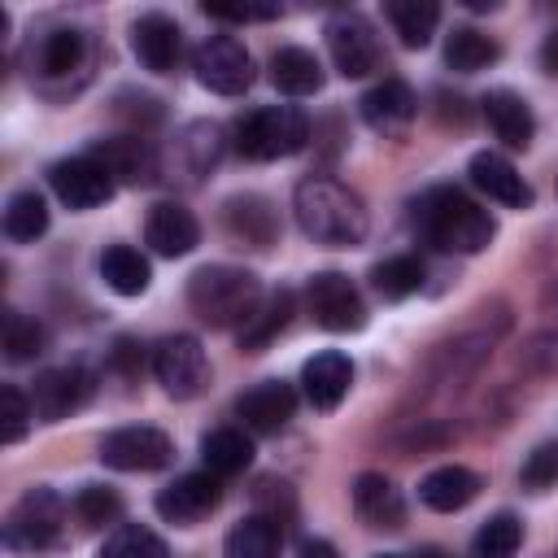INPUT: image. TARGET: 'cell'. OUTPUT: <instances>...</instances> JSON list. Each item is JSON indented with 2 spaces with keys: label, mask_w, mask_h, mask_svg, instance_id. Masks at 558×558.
<instances>
[{
  "label": "cell",
  "mask_w": 558,
  "mask_h": 558,
  "mask_svg": "<svg viewBox=\"0 0 558 558\" xmlns=\"http://www.w3.org/2000/svg\"><path fill=\"white\" fill-rule=\"evenodd\" d=\"M475 493H480V475H475V471H466V466H458V462L427 471V475H423V484H418L423 506H427V510H440V514H453V510L471 506V501H475Z\"/></svg>",
  "instance_id": "obj_25"
},
{
  "label": "cell",
  "mask_w": 558,
  "mask_h": 558,
  "mask_svg": "<svg viewBox=\"0 0 558 558\" xmlns=\"http://www.w3.org/2000/svg\"><path fill=\"white\" fill-rule=\"evenodd\" d=\"M296 414V392L283 379H262L248 392L235 397V418H244L248 432H279Z\"/></svg>",
  "instance_id": "obj_16"
},
{
  "label": "cell",
  "mask_w": 558,
  "mask_h": 558,
  "mask_svg": "<svg viewBox=\"0 0 558 558\" xmlns=\"http://www.w3.org/2000/svg\"><path fill=\"white\" fill-rule=\"evenodd\" d=\"M305 305L314 314V323L323 331H357L366 323V305H362V292L353 288L349 275L340 270H323L310 279L305 288Z\"/></svg>",
  "instance_id": "obj_8"
},
{
  "label": "cell",
  "mask_w": 558,
  "mask_h": 558,
  "mask_svg": "<svg viewBox=\"0 0 558 558\" xmlns=\"http://www.w3.org/2000/svg\"><path fill=\"white\" fill-rule=\"evenodd\" d=\"M484 118L493 126V135L506 144V148H527L532 135H536V118H532V105L519 96V92H488L484 96Z\"/></svg>",
  "instance_id": "obj_23"
},
{
  "label": "cell",
  "mask_w": 558,
  "mask_h": 558,
  "mask_svg": "<svg viewBox=\"0 0 558 558\" xmlns=\"http://www.w3.org/2000/svg\"><path fill=\"white\" fill-rule=\"evenodd\" d=\"M519 541H523V523L510 510H501V514L484 519V527L475 532L471 549H475V558H514Z\"/></svg>",
  "instance_id": "obj_36"
},
{
  "label": "cell",
  "mask_w": 558,
  "mask_h": 558,
  "mask_svg": "<svg viewBox=\"0 0 558 558\" xmlns=\"http://www.w3.org/2000/svg\"><path fill=\"white\" fill-rule=\"evenodd\" d=\"M144 240L153 244V253L161 257H183L201 244V222L192 209L174 205V201H161L148 209V222H144Z\"/></svg>",
  "instance_id": "obj_18"
},
{
  "label": "cell",
  "mask_w": 558,
  "mask_h": 558,
  "mask_svg": "<svg viewBox=\"0 0 558 558\" xmlns=\"http://www.w3.org/2000/svg\"><path fill=\"white\" fill-rule=\"evenodd\" d=\"M375 558H397V554H375Z\"/></svg>",
  "instance_id": "obj_44"
},
{
  "label": "cell",
  "mask_w": 558,
  "mask_h": 558,
  "mask_svg": "<svg viewBox=\"0 0 558 558\" xmlns=\"http://www.w3.org/2000/svg\"><path fill=\"white\" fill-rule=\"evenodd\" d=\"M353 510L366 527H401V519H405V501H401L397 484L379 471H362L353 480Z\"/></svg>",
  "instance_id": "obj_22"
},
{
  "label": "cell",
  "mask_w": 558,
  "mask_h": 558,
  "mask_svg": "<svg viewBox=\"0 0 558 558\" xmlns=\"http://www.w3.org/2000/svg\"><path fill=\"white\" fill-rule=\"evenodd\" d=\"M414 113H418V96L401 78H384L362 96V118L379 135H401L414 122Z\"/></svg>",
  "instance_id": "obj_17"
},
{
  "label": "cell",
  "mask_w": 558,
  "mask_h": 558,
  "mask_svg": "<svg viewBox=\"0 0 558 558\" xmlns=\"http://www.w3.org/2000/svg\"><path fill=\"white\" fill-rule=\"evenodd\" d=\"M310 140V122L296 105H262L235 122V153L248 161H275L301 153Z\"/></svg>",
  "instance_id": "obj_4"
},
{
  "label": "cell",
  "mask_w": 558,
  "mask_h": 558,
  "mask_svg": "<svg viewBox=\"0 0 558 558\" xmlns=\"http://www.w3.org/2000/svg\"><path fill=\"white\" fill-rule=\"evenodd\" d=\"M100 558H170L166 541L153 532V527H140V523H122L105 536L100 545Z\"/></svg>",
  "instance_id": "obj_35"
},
{
  "label": "cell",
  "mask_w": 558,
  "mask_h": 558,
  "mask_svg": "<svg viewBox=\"0 0 558 558\" xmlns=\"http://www.w3.org/2000/svg\"><path fill=\"white\" fill-rule=\"evenodd\" d=\"M279 545H283L279 523L266 519V514H253V519H240L227 532L222 558H279Z\"/></svg>",
  "instance_id": "obj_30"
},
{
  "label": "cell",
  "mask_w": 558,
  "mask_h": 558,
  "mask_svg": "<svg viewBox=\"0 0 558 558\" xmlns=\"http://www.w3.org/2000/svg\"><path fill=\"white\" fill-rule=\"evenodd\" d=\"M501 57L497 39L475 31V26H458L449 39H445V65L458 70V74H475V70H488L493 61Z\"/></svg>",
  "instance_id": "obj_31"
},
{
  "label": "cell",
  "mask_w": 558,
  "mask_h": 558,
  "mask_svg": "<svg viewBox=\"0 0 558 558\" xmlns=\"http://www.w3.org/2000/svg\"><path fill=\"white\" fill-rule=\"evenodd\" d=\"M92 157L113 174V183H153L157 174V153L144 135H109L92 148Z\"/></svg>",
  "instance_id": "obj_20"
},
{
  "label": "cell",
  "mask_w": 558,
  "mask_h": 558,
  "mask_svg": "<svg viewBox=\"0 0 558 558\" xmlns=\"http://www.w3.org/2000/svg\"><path fill=\"white\" fill-rule=\"evenodd\" d=\"M288 318H292V292H288V288H279V292L262 296V305H257V310L235 327L240 349H248V353L266 349V344L288 327Z\"/></svg>",
  "instance_id": "obj_27"
},
{
  "label": "cell",
  "mask_w": 558,
  "mask_h": 558,
  "mask_svg": "<svg viewBox=\"0 0 558 558\" xmlns=\"http://www.w3.org/2000/svg\"><path fill=\"white\" fill-rule=\"evenodd\" d=\"M541 65H545V74H558V31L545 35V44H541Z\"/></svg>",
  "instance_id": "obj_42"
},
{
  "label": "cell",
  "mask_w": 558,
  "mask_h": 558,
  "mask_svg": "<svg viewBox=\"0 0 558 558\" xmlns=\"http://www.w3.org/2000/svg\"><path fill=\"white\" fill-rule=\"evenodd\" d=\"M153 375L174 401H192L209 384V362L196 336H166L153 349Z\"/></svg>",
  "instance_id": "obj_5"
},
{
  "label": "cell",
  "mask_w": 558,
  "mask_h": 558,
  "mask_svg": "<svg viewBox=\"0 0 558 558\" xmlns=\"http://www.w3.org/2000/svg\"><path fill=\"white\" fill-rule=\"evenodd\" d=\"M205 13L218 17V22H266V17H275L279 9H248V4L227 9V4H205Z\"/></svg>",
  "instance_id": "obj_41"
},
{
  "label": "cell",
  "mask_w": 558,
  "mask_h": 558,
  "mask_svg": "<svg viewBox=\"0 0 558 558\" xmlns=\"http://www.w3.org/2000/svg\"><path fill=\"white\" fill-rule=\"evenodd\" d=\"M48 183H52L57 201L70 205V209H96V205H105V201L113 196V174H109L92 153H87V157H65V161H57V166L48 170Z\"/></svg>",
  "instance_id": "obj_11"
},
{
  "label": "cell",
  "mask_w": 558,
  "mask_h": 558,
  "mask_svg": "<svg viewBox=\"0 0 558 558\" xmlns=\"http://www.w3.org/2000/svg\"><path fill=\"white\" fill-rule=\"evenodd\" d=\"M353 384V362L340 353V349H327V353H314L305 366H301V388H305V401L314 410H336L344 401Z\"/></svg>",
  "instance_id": "obj_19"
},
{
  "label": "cell",
  "mask_w": 558,
  "mask_h": 558,
  "mask_svg": "<svg viewBox=\"0 0 558 558\" xmlns=\"http://www.w3.org/2000/svg\"><path fill=\"white\" fill-rule=\"evenodd\" d=\"M270 83H275L283 96H310V92L323 87V65H318V57H314L310 48L288 44V48H279V52L270 57Z\"/></svg>",
  "instance_id": "obj_26"
},
{
  "label": "cell",
  "mask_w": 558,
  "mask_h": 558,
  "mask_svg": "<svg viewBox=\"0 0 558 558\" xmlns=\"http://www.w3.org/2000/svg\"><path fill=\"white\" fill-rule=\"evenodd\" d=\"M262 305V283L240 266H201L187 279V310L209 327H240Z\"/></svg>",
  "instance_id": "obj_3"
},
{
  "label": "cell",
  "mask_w": 558,
  "mask_h": 558,
  "mask_svg": "<svg viewBox=\"0 0 558 558\" xmlns=\"http://www.w3.org/2000/svg\"><path fill=\"white\" fill-rule=\"evenodd\" d=\"M371 283L384 301H405L410 292L423 288V262L414 253H397V257H384L375 270H371Z\"/></svg>",
  "instance_id": "obj_33"
},
{
  "label": "cell",
  "mask_w": 558,
  "mask_h": 558,
  "mask_svg": "<svg viewBox=\"0 0 558 558\" xmlns=\"http://www.w3.org/2000/svg\"><path fill=\"white\" fill-rule=\"evenodd\" d=\"M100 279H105L118 296H140V292H148L153 270H148V257H144L140 248L113 244V248L100 253Z\"/></svg>",
  "instance_id": "obj_28"
},
{
  "label": "cell",
  "mask_w": 558,
  "mask_h": 558,
  "mask_svg": "<svg viewBox=\"0 0 558 558\" xmlns=\"http://www.w3.org/2000/svg\"><path fill=\"white\" fill-rule=\"evenodd\" d=\"M65 501L52 488H31L4 519V541L13 549H48L61 541Z\"/></svg>",
  "instance_id": "obj_6"
},
{
  "label": "cell",
  "mask_w": 558,
  "mask_h": 558,
  "mask_svg": "<svg viewBox=\"0 0 558 558\" xmlns=\"http://www.w3.org/2000/svg\"><path fill=\"white\" fill-rule=\"evenodd\" d=\"M327 48L344 78H366L379 70V39L362 13H336L327 22Z\"/></svg>",
  "instance_id": "obj_10"
},
{
  "label": "cell",
  "mask_w": 558,
  "mask_h": 558,
  "mask_svg": "<svg viewBox=\"0 0 558 558\" xmlns=\"http://www.w3.org/2000/svg\"><path fill=\"white\" fill-rule=\"evenodd\" d=\"M174 458V445L157 427H118L100 440V462L113 471H161Z\"/></svg>",
  "instance_id": "obj_9"
},
{
  "label": "cell",
  "mask_w": 558,
  "mask_h": 558,
  "mask_svg": "<svg viewBox=\"0 0 558 558\" xmlns=\"http://www.w3.org/2000/svg\"><path fill=\"white\" fill-rule=\"evenodd\" d=\"M87 65V31L83 26H48L35 44H31V74L39 83H57L70 78Z\"/></svg>",
  "instance_id": "obj_12"
},
{
  "label": "cell",
  "mask_w": 558,
  "mask_h": 558,
  "mask_svg": "<svg viewBox=\"0 0 558 558\" xmlns=\"http://www.w3.org/2000/svg\"><path fill=\"white\" fill-rule=\"evenodd\" d=\"M44 344H48L44 323H35L22 310H4V357L9 362H31L35 353H44Z\"/></svg>",
  "instance_id": "obj_37"
},
{
  "label": "cell",
  "mask_w": 558,
  "mask_h": 558,
  "mask_svg": "<svg viewBox=\"0 0 558 558\" xmlns=\"http://www.w3.org/2000/svg\"><path fill=\"white\" fill-rule=\"evenodd\" d=\"M414 231L440 253H480L493 240V218L466 192L440 183L414 201Z\"/></svg>",
  "instance_id": "obj_2"
},
{
  "label": "cell",
  "mask_w": 558,
  "mask_h": 558,
  "mask_svg": "<svg viewBox=\"0 0 558 558\" xmlns=\"http://www.w3.org/2000/svg\"><path fill=\"white\" fill-rule=\"evenodd\" d=\"M384 13L405 48H423L440 26V4H432V0H388Z\"/></svg>",
  "instance_id": "obj_32"
},
{
  "label": "cell",
  "mask_w": 558,
  "mask_h": 558,
  "mask_svg": "<svg viewBox=\"0 0 558 558\" xmlns=\"http://www.w3.org/2000/svg\"><path fill=\"white\" fill-rule=\"evenodd\" d=\"M296 558H340V554H336V545H331V541H305Z\"/></svg>",
  "instance_id": "obj_43"
},
{
  "label": "cell",
  "mask_w": 558,
  "mask_h": 558,
  "mask_svg": "<svg viewBox=\"0 0 558 558\" xmlns=\"http://www.w3.org/2000/svg\"><path fill=\"white\" fill-rule=\"evenodd\" d=\"M292 209H296V222L301 231L314 240V244H327V248H353L366 240V205L357 192H349L340 179H327V174H310L296 183V196H292Z\"/></svg>",
  "instance_id": "obj_1"
},
{
  "label": "cell",
  "mask_w": 558,
  "mask_h": 558,
  "mask_svg": "<svg viewBox=\"0 0 558 558\" xmlns=\"http://www.w3.org/2000/svg\"><path fill=\"white\" fill-rule=\"evenodd\" d=\"M519 480H523L527 488H545V484H554V480H558V445H536V449L527 453Z\"/></svg>",
  "instance_id": "obj_40"
},
{
  "label": "cell",
  "mask_w": 558,
  "mask_h": 558,
  "mask_svg": "<svg viewBox=\"0 0 558 558\" xmlns=\"http://www.w3.org/2000/svg\"><path fill=\"white\" fill-rule=\"evenodd\" d=\"M466 174H471V183H475L488 201H497V205H510V209L532 205V187L523 183V174H519L501 153H475L471 166H466Z\"/></svg>",
  "instance_id": "obj_21"
},
{
  "label": "cell",
  "mask_w": 558,
  "mask_h": 558,
  "mask_svg": "<svg viewBox=\"0 0 558 558\" xmlns=\"http://www.w3.org/2000/svg\"><path fill=\"white\" fill-rule=\"evenodd\" d=\"M92 375L83 371V366H57V371H44L39 379H35V388H31V405H35V414L44 418V423H57V418H65L70 410H78L87 397H92Z\"/></svg>",
  "instance_id": "obj_15"
},
{
  "label": "cell",
  "mask_w": 558,
  "mask_h": 558,
  "mask_svg": "<svg viewBox=\"0 0 558 558\" xmlns=\"http://www.w3.org/2000/svg\"><path fill=\"white\" fill-rule=\"evenodd\" d=\"M48 231V205L39 192H13L9 205H4V235L26 244V240H39Z\"/></svg>",
  "instance_id": "obj_34"
},
{
  "label": "cell",
  "mask_w": 558,
  "mask_h": 558,
  "mask_svg": "<svg viewBox=\"0 0 558 558\" xmlns=\"http://www.w3.org/2000/svg\"><path fill=\"white\" fill-rule=\"evenodd\" d=\"M131 48L140 57L144 70L153 74H174L179 70V57H183V31L174 17L166 13H144L135 26H131Z\"/></svg>",
  "instance_id": "obj_14"
},
{
  "label": "cell",
  "mask_w": 558,
  "mask_h": 558,
  "mask_svg": "<svg viewBox=\"0 0 558 558\" xmlns=\"http://www.w3.org/2000/svg\"><path fill=\"white\" fill-rule=\"evenodd\" d=\"M222 227L231 240H244L248 248H266V244H275L279 218H275L270 201H262V196H231L222 205Z\"/></svg>",
  "instance_id": "obj_24"
},
{
  "label": "cell",
  "mask_w": 558,
  "mask_h": 558,
  "mask_svg": "<svg viewBox=\"0 0 558 558\" xmlns=\"http://www.w3.org/2000/svg\"><path fill=\"white\" fill-rule=\"evenodd\" d=\"M201 458H205V471L218 475V480L222 475H240L253 462V440L240 427H214L201 440Z\"/></svg>",
  "instance_id": "obj_29"
},
{
  "label": "cell",
  "mask_w": 558,
  "mask_h": 558,
  "mask_svg": "<svg viewBox=\"0 0 558 558\" xmlns=\"http://www.w3.org/2000/svg\"><path fill=\"white\" fill-rule=\"evenodd\" d=\"M74 514L83 527H105V523H118L122 514V497L105 484H87L78 497H74Z\"/></svg>",
  "instance_id": "obj_38"
},
{
  "label": "cell",
  "mask_w": 558,
  "mask_h": 558,
  "mask_svg": "<svg viewBox=\"0 0 558 558\" xmlns=\"http://www.w3.org/2000/svg\"><path fill=\"white\" fill-rule=\"evenodd\" d=\"M192 70H196L201 87H209L218 96H240L253 83V57L235 35H209L192 52Z\"/></svg>",
  "instance_id": "obj_7"
},
{
  "label": "cell",
  "mask_w": 558,
  "mask_h": 558,
  "mask_svg": "<svg viewBox=\"0 0 558 558\" xmlns=\"http://www.w3.org/2000/svg\"><path fill=\"white\" fill-rule=\"evenodd\" d=\"M222 501V484H218V475H209V471H192V475H179L174 484H166L161 493H157V514L166 519V523H201L214 506Z\"/></svg>",
  "instance_id": "obj_13"
},
{
  "label": "cell",
  "mask_w": 558,
  "mask_h": 558,
  "mask_svg": "<svg viewBox=\"0 0 558 558\" xmlns=\"http://www.w3.org/2000/svg\"><path fill=\"white\" fill-rule=\"evenodd\" d=\"M0 405H4V414H0V440L4 445H17L26 436V427H31V418H35V405H31V397L17 384H4L0 388Z\"/></svg>",
  "instance_id": "obj_39"
}]
</instances>
